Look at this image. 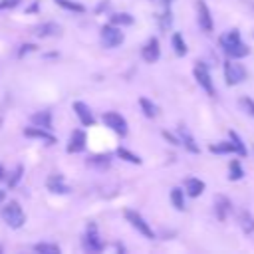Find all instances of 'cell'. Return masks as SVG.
<instances>
[{
    "label": "cell",
    "instance_id": "3",
    "mask_svg": "<svg viewBox=\"0 0 254 254\" xmlns=\"http://www.w3.org/2000/svg\"><path fill=\"white\" fill-rule=\"evenodd\" d=\"M123 216H125V220H127L139 234H143V236L149 238V240L155 238V232L151 230V226L147 224V220H145L137 210H133V208H125V210H123Z\"/></svg>",
    "mask_w": 254,
    "mask_h": 254
},
{
    "label": "cell",
    "instance_id": "16",
    "mask_svg": "<svg viewBox=\"0 0 254 254\" xmlns=\"http://www.w3.org/2000/svg\"><path fill=\"white\" fill-rule=\"evenodd\" d=\"M30 121H32V125H36V127L50 129L54 117H52V111H46V109H44V111H36L34 115H30Z\"/></svg>",
    "mask_w": 254,
    "mask_h": 254
},
{
    "label": "cell",
    "instance_id": "38",
    "mask_svg": "<svg viewBox=\"0 0 254 254\" xmlns=\"http://www.w3.org/2000/svg\"><path fill=\"white\" fill-rule=\"evenodd\" d=\"M4 177H6V171H4V167H2V165H0V181H2V179H4Z\"/></svg>",
    "mask_w": 254,
    "mask_h": 254
},
{
    "label": "cell",
    "instance_id": "28",
    "mask_svg": "<svg viewBox=\"0 0 254 254\" xmlns=\"http://www.w3.org/2000/svg\"><path fill=\"white\" fill-rule=\"evenodd\" d=\"M109 161H111V157L109 155H105V153H97V155H91L89 159H87V163L91 165V167H107L109 165Z\"/></svg>",
    "mask_w": 254,
    "mask_h": 254
},
{
    "label": "cell",
    "instance_id": "19",
    "mask_svg": "<svg viewBox=\"0 0 254 254\" xmlns=\"http://www.w3.org/2000/svg\"><path fill=\"white\" fill-rule=\"evenodd\" d=\"M179 139H181V143L187 147V151H190V153H198V145L194 143L192 135H190L185 127H179Z\"/></svg>",
    "mask_w": 254,
    "mask_h": 254
},
{
    "label": "cell",
    "instance_id": "24",
    "mask_svg": "<svg viewBox=\"0 0 254 254\" xmlns=\"http://www.w3.org/2000/svg\"><path fill=\"white\" fill-rule=\"evenodd\" d=\"M115 153H117V157H119V159H123V161H127V163H133V165H141V163H143L139 155L131 153V151H129V149H125V147H119Z\"/></svg>",
    "mask_w": 254,
    "mask_h": 254
},
{
    "label": "cell",
    "instance_id": "15",
    "mask_svg": "<svg viewBox=\"0 0 254 254\" xmlns=\"http://www.w3.org/2000/svg\"><path fill=\"white\" fill-rule=\"evenodd\" d=\"M46 187H48V190H52L54 194H67L69 192V187L64 183V177L62 175H50L48 179H46Z\"/></svg>",
    "mask_w": 254,
    "mask_h": 254
},
{
    "label": "cell",
    "instance_id": "35",
    "mask_svg": "<svg viewBox=\"0 0 254 254\" xmlns=\"http://www.w3.org/2000/svg\"><path fill=\"white\" fill-rule=\"evenodd\" d=\"M20 4V0H0V12L2 10H12Z\"/></svg>",
    "mask_w": 254,
    "mask_h": 254
},
{
    "label": "cell",
    "instance_id": "8",
    "mask_svg": "<svg viewBox=\"0 0 254 254\" xmlns=\"http://www.w3.org/2000/svg\"><path fill=\"white\" fill-rule=\"evenodd\" d=\"M192 73H194V79H196V83L208 93V95H214V85H212V79H210V71H208V67H206V64H202V62H196L194 64V69H192Z\"/></svg>",
    "mask_w": 254,
    "mask_h": 254
},
{
    "label": "cell",
    "instance_id": "17",
    "mask_svg": "<svg viewBox=\"0 0 254 254\" xmlns=\"http://www.w3.org/2000/svg\"><path fill=\"white\" fill-rule=\"evenodd\" d=\"M214 212H216V218L218 220H226V214L230 212V200L222 194H218L214 198Z\"/></svg>",
    "mask_w": 254,
    "mask_h": 254
},
{
    "label": "cell",
    "instance_id": "11",
    "mask_svg": "<svg viewBox=\"0 0 254 254\" xmlns=\"http://www.w3.org/2000/svg\"><path fill=\"white\" fill-rule=\"evenodd\" d=\"M161 56V48H159V40L157 38H149L147 44L141 48V58L147 62V64H155Z\"/></svg>",
    "mask_w": 254,
    "mask_h": 254
},
{
    "label": "cell",
    "instance_id": "34",
    "mask_svg": "<svg viewBox=\"0 0 254 254\" xmlns=\"http://www.w3.org/2000/svg\"><path fill=\"white\" fill-rule=\"evenodd\" d=\"M240 105L254 117V99H250V97H242V99H240Z\"/></svg>",
    "mask_w": 254,
    "mask_h": 254
},
{
    "label": "cell",
    "instance_id": "32",
    "mask_svg": "<svg viewBox=\"0 0 254 254\" xmlns=\"http://www.w3.org/2000/svg\"><path fill=\"white\" fill-rule=\"evenodd\" d=\"M22 173H24V167H22V165H18V167H16V171L12 173V179L8 181V187H16V185L20 183V179H22Z\"/></svg>",
    "mask_w": 254,
    "mask_h": 254
},
{
    "label": "cell",
    "instance_id": "33",
    "mask_svg": "<svg viewBox=\"0 0 254 254\" xmlns=\"http://www.w3.org/2000/svg\"><path fill=\"white\" fill-rule=\"evenodd\" d=\"M36 48H38L36 44H22V48L18 50V54H16V56H18V58H24L26 54H30V52H36Z\"/></svg>",
    "mask_w": 254,
    "mask_h": 254
},
{
    "label": "cell",
    "instance_id": "5",
    "mask_svg": "<svg viewBox=\"0 0 254 254\" xmlns=\"http://www.w3.org/2000/svg\"><path fill=\"white\" fill-rule=\"evenodd\" d=\"M244 77H246V69L242 67V64L228 58L224 62V79H226V83L228 85H238V83L244 81Z\"/></svg>",
    "mask_w": 254,
    "mask_h": 254
},
{
    "label": "cell",
    "instance_id": "21",
    "mask_svg": "<svg viewBox=\"0 0 254 254\" xmlns=\"http://www.w3.org/2000/svg\"><path fill=\"white\" fill-rule=\"evenodd\" d=\"M109 22L115 24V26H131L135 20H133V16L127 14V12H115V14L109 16Z\"/></svg>",
    "mask_w": 254,
    "mask_h": 254
},
{
    "label": "cell",
    "instance_id": "25",
    "mask_svg": "<svg viewBox=\"0 0 254 254\" xmlns=\"http://www.w3.org/2000/svg\"><path fill=\"white\" fill-rule=\"evenodd\" d=\"M60 8H64V10H69V12H77V14H81V12H85V6L83 4H79V2H73V0H54Z\"/></svg>",
    "mask_w": 254,
    "mask_h": 254
},
{
    "label": "cell",
    "instance_id": "2",
    "mask_svg": "<svg viewBox=\"0 0 254 254\" xmlns=\"http://www.w3.org/2000/svg\"><path fill=\"white\" fill-rule=\"evenodd\" d=\"M0 216L10 228H22L24 222H26V214H24L22 206L16 200H10L8 204H4L2 210H0Z\"/></svg>",
    "mask_w": 254,
    "mask_h": 254
},
{
    "label": "cell",
    "instance_id": "31",
    "mask_svg": "<svg viewBox=\"0 0 254 254\" xmlns=\"http://www.w3.org/2000/svg\"><path fill=\"white\" fill-rule=\"evenodd\" d=\"M228 135H230V141H232V145H234V147H236V153H238V155H242V157H244V155H246V147H244V145H242V139H240V137H238V135H236V133H234V131H230V133H228Z\"/></svg>",
    "mask_w": 254,
    "mask_h": 254
},
{
    "label": "cell",
    "instance_id": "29",
    "mask_svg": "<svg viewBox=\"0 0 254 254\" xmlns=\"http://www.w3.org/2000/svg\"><path fill=\"white\" fill-rule=\"evenodd\" d=\"M242 175H244V171H242L240 163H238V161H230V167H228V179H230V181H238V179H242Z\"/></svg>",
    "mask_w": 254,
    "mask_h": 254
},
{
    "label": "cell",
    "instance_id": "7",
    "mask_svg": "<svg viewBox=\"0 0 254 254\" xmlns=\"http://www.w3.org/2000/svg\"><path fill=\"white\" fill-rule=\"evenodd\" d=\"M101 119H103V123H105L111 131H115L119 137H125V135H127L129 127H127V121H125V117H123L121 113H117V111H105Z\"/></svg>",
    "mask_w": 254,
    "mask_h": 254
},
{
    "label": "cell",
    "instance_id": "36",
    "mask_svg": "<svg viewBox=\"0 0 254 254\" xmlns=\"http://www.w3.org/2000/svg\"><path fill=\"white\" fill-rule=\"evenodd\" d=\"M159 22H161V28H169L171 26V12L165 10V14L159 16Z\"/></svg>",
    "mask_w": 254,
    "mask_h": 254
},
{
    "label": "cell",
    "instance_id": "9",
    "mask_svg": "<svg viewBox=\"0 0 254 254\" xmlns=\"http://www.w3.org/2000/svg\"><path fill=\"white\" fill-rule=\"evenodd\" d=\"M85 145H87V133L83 129H75V131H71L65 149H67V153H81L85 149Z\"/></svg>",
    "mask_w": 254,
    "mask_h": 254
},
{
    "label": "cell",
    "instance_id": "39",
    "mask_svg": "<svg viewBox=\"0 0 254 254\" xmlns=\"http://www.w3.org/2000/svg\"><path fill=\"white\" fill-rule=\"evenodd\" d=\"M4 198H6V192H4V190H2V189H0V202H2V200H4Z\"/></svg>",
    "mask_w": 254,
    "mask_h": 254
},
{
    "label": "cell",
    "instance_id": "14",
    "mask_svg": "<svg viewBox=\"0 0 254 254\" xmlns=\"http://www.w3.org/2000/svg\"><path fill=\"white\" fill-rule=\"evenodd\" d=\"M73 111H75L77 119L81 121V125L89 127V125L95 123V115L91 113V109H89L87 103H83V101H73Z\"/></svg>",
    "mask_w": 254,
    "mask_h": 254
},
{
    "label": "cell",
    "instance_id": "1",
    "mask_svg": "<svg viewBox=\"0 0 254 254\" xmlns=\"http://www.w3.org/2000/svg\"><path fill=\"white\" fill-rule=\"evenodd\" d=\"M220 48H222V52L228 56V58H232V60H240V58H244V56H248V46L240 40V34H238V30H230V32H226L224 36H220Z\"/></svg>",
    "mask_w": 254,
    "mask_h": 254
},
{
    "label": "cell",
    "instance_id": "30",
    "mask_svg": "<svg viewBox=\"0 0 254 254\" xmlns=\"http://www.w3.org/2000/svg\"><path fill=\"white\" fill-rule=\"evenodd\" d=\"M240 226H242V230L244 232H254V218L248 214V212H242L240 214Z\"/></svg>",
    "mask_w": 254,
    "mask_h": 254
},
{
    "label": "cell",
    "instance_id": "6",
    "mask_svg": "<svg viewBox=\"0 0 254 254\" xmlns=\"http://www.w3.org/2000/svg\"><path fill=\"white\" fill-rule=\"evenodd\" d=\"M81 244H83V250L87 252H101L103 250V242L97 234V226L95 222H89L85 232H83V238H81Z\"/></svg>",
    "mask_w": 254,
    "mask_h": 254
},
{
    "label": "cell",
    "instance_id": "22",
    "mask_svg": "<svg viewBox=\"0 0 254 254\" xmlns=\"http://www.w3.org/2000/svg\"><path fill=\"white\" fill-rule=\"evenodd\" d=\"M171 202L177 210H185V192H183L181 187L171 189Z\"/></svg>",
    "mask_w": 254,
    "mask_h": 254
},
{
    "label": "cell",
    "instance_id": "4",
    "mask_svg": "<svg viewBox=\"0 0 254 254\" xmlns=\"http://www.w3.org/2000/svg\"><path fill=\"white\" fill-rule=\"evenodd\" d=\"M99 38H101V46L103 48H117V46H121L123 44V32L115 26V24H105L103 28H101V32H99Z\"/></svg>",
    "mask_w": 254,
    "mask_h": 254
},
{
    "label": "cell",
    "instance_id": "20",
    "mask_svg": "<svg viewBox=\"0 0 254 254\" xmlns=\"http://www.w3.org/2000/svg\"><path fill=\"white\" fill-rule=\"evenodd\" d=\"M139 107H141V111L145 113V117H149V119L157 117V113H159V107H157L151 99H147V97H139Z\"/></svg>",
    "mask_w": 254,
    "mask_h": 254
},
{
    "label": "cell",
    "instance_id": "18",
    "mask_svg": "<svg viewBox=\"0 0 254 254\" xmlns=\"http://www.w3.org/2000/svg\"><path fill=\"white\" fill-rule=\"evenodd\" d=\"M185 190H187V194L189 196H200L202 194V190H204V183L200 181V179H196V177H190V179H187V183H185Z\"/></svg>",
    "mask_w": 254,
    "mask_h": 254
},
{
    "label": "cell",
    "instance_id": "13",
    "mask_svg": "<svg viewBox=\"0 0 254 254\" xmlns=\"http://www.w3.org/2000/svg\"><path fill=\"white\" fill-rule=\"evenodd\" d=\"M32 32L38 38H52V36H60L62 34V26L56 24V22H42V24H36L32 28Z\"/></svg>",
    "mask_w": 254,
    "mask_h": 254
},
{
    "label": "cell",
    "instance_id": "41",
    "mask_svg": "<svg viewBox=\"0 0 254 254\" xmlns=\"http://www.w3.org/2000/svg\"><path fill=\"white\" fill-rule=\"evenodd\" d=\"M2 250H4V248H2V246H0V254H2Z\"/></svg>",
    "mask_w": 254,
    "mask_h": 254
},
{
    "label": "cell",
    "instance_id": "23",
    "mask_svg": "<svg viewBox=\"0 0 254 254\" xmlns=\"http://www.w3.org/2000/svg\"><path fill=\"white\" fill-rule=\"evenodd\" d=\"M171 44H173V50H175V54L177 56H187V44H185V40H183V36L179 34V32H175L173 34V38H171Z\"/></svg>",
    "mask_w": 254,
    "mask_h": 254
},
{
    "label": "cell",
    "instance_id": "10",
    "mask_svg": "<svg viewBox=\"0 0 254 254\" xmlns=\"http://www.w3.org/2000/svg\"><path fill=\"white\" fill-rule=\"evenodd\" d=\"M24 137H28V139H40V141H44V143H48V145H56L58 143V139H56V135H52L48 129H44V127H26L24 129Z\"/></svg>",
    "mask_w": 254,
    "mask_h": 254
},
{
    "label": "cell",
    "instance_id": "26",
    "mask_svg": "<svg viewBox=\"0 0 254 254\" xmlns=\"http://www.w3.org/2000/svg\"><path fill=\"white\" fill-rule=\"evenodd\" d=\"M208 149L212 153H218V155H222V153H236V147L232 145V141H220V143L210 145Z\"/></svg>",
    "mask_w": 254,
    "mask_h": 254
},
{
    "label": "cell",
    "instance_id": "40",
    "mask_svg": "<svg viewBox=\"0 0 254 254\" xmlns=\"http://www.w3.org/2000/svg\"><path fill=\"white\" fill-rule=\"evenodd\" d=\"M163 2H165V4H169V2H173V0H163Z\"/></svg>",
    "mask_w": 254,
    "mask_h": 254
},
{
    "label": "cell",
    "instance_id": "27",
    "mask_svg": "<svg viewBox=\"0 0 254 254\" xmlns=\"http://www.w3.org/2000/svg\"><path fill=\"white\" fill-rule=\"evenodd\" d=\"M34 250L40 254H60V246L52 244V242H38V244H34Z\"/></svg>",
    "mask_w": 254,
    "mask_h": 254
},
{
    "label": "cell",
    "instance_id": "12",
    "mask_svg": "<svg viewBox=\"0 0 254 254\" xmlns=\"http://www.w3.org/2000/svg\"><path fill=\"white\" fill-rule=\"evenodd\" d=\"M196 14H198V26L208 34L212 32V16L204 0H196Z\"/></svg>",
    "mask_w": 254,
    "mask_h": 254
},
{
    "label": "cell",
    "instance_id": "37",
    "mask_svg": "<svg viewBox=\"0 0 254 254\" xmlns=\"http://www.w3.org/2000/svg\"><path fill=\"white\" fill-rule=\"evenodd\" d=\"M163 137H165V139H169L173 145H179V143H181V139H179V137H175V135H171V133H167V131L163 133Z\"/></svg>",
    "mask_w": 254,
    "mask_h": 254
}]
</instances>
